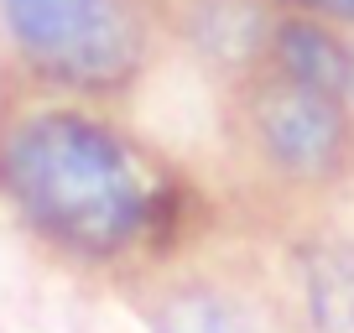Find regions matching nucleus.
<instances>
[{
  "label": "nucleus",
  "instance_id": "f257e3e1",
  "mask_svg": "<svg viewBox=\"0 0 354 333\" xmlns=\"http://www.w3.org/2000/svg\"><path fill=\"white\" fill-rule=\"evenodd\" d=\"M6 182L47 234L78 250H120L146 219L131 156L84 115L42 110L6 141Z\"/></svg>",
  "mask_w": 354,
  "mask_h": 333
},
{
  "label": "nucleus",
  "instance_id": "f03ea898",
  "mask_svg": "<svg viewBox=\"0 0 354 333\" xmlns=\"http://www.w3.org/2000/svg\"><path fill=\"white\" fill-rule=\"evenodd\" d=\"M6 26L32 57L73 78H115L131 68L136 37L115 0H0Z\"/></svg>",
  "mask_w": 354,
  "mask_h": 333
},
{
  "label": "nucleus",
  "instance_id": "7ed1b4c3",
  "mask_svg": "<svg viewBox=\"0 0 354 333\" xmlns=\"http://www.w3.org/2000/svg\"><path fill=\"white\" fill-rule=\"evenodd\" d=\"M261 125V146L266 156L292 172V178H323L333 172L349 146V120H344V104L328 94L297 89V84H277V89L261 99L255 110Z\"/></svg>",
  "mask_w": 354,
  "mask_h": 333
},
{
  "label": "nucleus",
  "instance_id": "20e7f679",
  "mask_svg": "<svg viewBox=\"0 0 354 333\" xmlns=\"http://www.w3.org/2000/svg\"><path fill=\"white\" fill-rule=\"evenodd\" d=\"M277 63L287 73V84L328 94V99H344L354 84V53L323 21H281L277 26Z\"/></svg>",
  "mask_w": 354,
  "mask_h": 333
},
{
  "label": "nucleus",
  "instance_id": "39448f33",
  "mask_svg": "<svg viewBox=\"0 0 354 333\" xmlns=\"http://www.w3.org/2000/svg\"><path fill=\"white\" fill-rule=\"evenodd\" d=\"M156 333H255L234 302L214 292H183L156 312Z\"/></svg>",
  "mask_w": 354,
  "mask_h": 333
},
{
  "label": "nucleus",
  "instance_id": "423d86ee",
  "mask_svg": "<svg viewBox=\"0 0 354 333\" xmlns=\"http://www.w3.org/2000/svg\"><path fill=\"white\" fill-rule=\"evenodd\" d=\"M318 318L339 333H354V260H333L318 271Z\"/></svg>",
  "mask_w": 354,
  "mask_h": 333
},
{
  "label": "nucleus",
  "instance_id": "0eeeda50",
  "mask_svg": "<svg viewBox=\"0 0 354 333\" xmlns=\"http://www.w3.org/2000/svg\"><path fill=\"white\" fill-rule=\"evenodd\" d=\"M302 6H313L323 16H339V21H354V0H302Z\"/></svg>",
  "mask_w": 354,
  "mask_h": 333
},
{
  "label": "nucleus",
  "instance_id": "6e6552de",
  "mask_svg": "<svg viewBox=\"0 0 354 333\" xmlns=\"http://www.w3.org/2000/svg\"><path fill=\"white\" fill-rule=\"evenodd\" d=\"M349 94H354V84H349Z\"/></svg>",
  "mask_w": 354,
  "mask_h": 333
}]
</instances>
